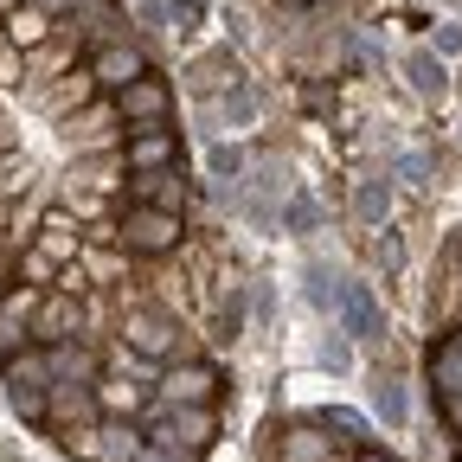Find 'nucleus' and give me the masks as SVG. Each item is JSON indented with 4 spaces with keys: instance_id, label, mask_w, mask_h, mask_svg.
<instances>
[{
    "instance_id": "1",
    "label": "nucleus",
    "mask_w": 462,
    "mask_h": 462,
    "mask_svg": "<svg viewBox=\"0 0 462 462\" xmlns=\"http://www.w3.org/2000/svg\"><path fill=\"white\" fill-rule=\"evenodd\" d=\"M116 309H123V321H116V334H123L135 354L148 360V366H173V360H187L193 354V334L180 328V315L173 309H161V302H142V296H116Z\"/></svg>"
},
{
    "instance_id": "2",
    "label": "nucleus",
    "mask_w": 462,
    "mask_h": 462,
    "mask_svg": "<svg viewBox=\"0 0 462 462\" xmlns=\"http://www.w3.org/2000/svg\"><path fill=\"white\" fill-rule=\"evenodd\" d=\"M282 199H289V167L282 161H251L245 187H238V218L257 238H282Z\"/></svg>"
},
{
    "instance_id": "3",
    "label": "nucleus",
    "mask_w": 462,
    "mask_h": 462,
    "mask_svg": "<svg viewBox=\"0 0 462 462\" xmlns=\"http://www.w3.org/2000/svg\"><path fill=\"white\" fill-rule=\"evenodd\" d=\"M116 245L129 257H173L187 245V218L154 212V206H123L116 212Z\"/></svg>"
},
{
    "instance_id": "4",
    "label": "nucleus",
    "mask_w": 462,
    "mask_h": 462,
    "mask_svg": "<svg viewBox=\"0 0 462 462\" xmlns=\"http://www.w3.org/2000/svg\"><path fill=\"white\" fill-rule=\"evenodd\" d=\"M0 379H7V404L26 424H45V398H51V360L45 346H26V354L0 360Z\"/></svg>"
},
{
    "instance_id": "5",
    "label": "nucleus",
    "mask_w": 462,
    "mask_h": 462,
    "mask_svg": "<svg viewBox=\"0 0 462 462\" xmlns=\"http://www.w3.org/2000/svg\"><path fill=\"white\" fill-rule=\"evenodd\" d=\"M58 142L71 154H103V148H123V116H116V97H97L84 109H71L58 123Z\"/></svg>"
},
{
    "instance_id": "6",
    "label": "nucleus",
    "mask_w": 462,
    "mask_h": 462,
    "mask_svg": "<svg viewBox=\"0 0 462 462\" xmlns=\"http://www.w3.org/2000/svg\"><path fill=\"white\" fill-rule=\"evenodd\" d=\"M187 90H193V103H218L231 84H245V58L231 51V45H206V51H193L187 58Z\"/></svg>"
},
{
    "instance_id": "7",
    "label": "nucleus",
    "mask_w": 462,
    "mask_h": 462,
    "mask_svg": "<svg viewBox=\"0 0 462 462\" xmlns=\"http://www.w3.org/2000/svg\"><path fill=\"white\" fill-rule=\"evenodd\" d=\"M154 65H148V51H142V39H109V45H97L90 51V78H97V90L103 97H123L135 78H148Z\"/></svg>"
},
{
    "instance_id": "8",
    "label": "nucleus",
    "mask_w": 462,
    "mask_h": 462,
    "mask_svg": "<svg viewBox=\"0 0 462 462\" xmlns=\"http://www.w3.org/2000/svg\"><path fill=\"white\" fill-rule=\"evenodd\" d=\"M334 328L354 340V346H379V340L392 334V321H385V309H379V296H373V282H354V276H346V296H340Z\"/></svg>"
},
{
    "instance_id": "9",
    "label": "nucleus",
    "mask_w": 462,
    "mask_h": 462,
    "mask_svg": "<svg viewBox=\"0 0 462 462\" xmlns=\"http://www.w3.org/2000/svg\"><path fill=\"white\" fill-rule=\"evenodd\" d=\"M84 296L71 289H45L39 296V315H32V346H58V340H90L84 334Z\"/></svg>"
},
{
    "instance_id": "10",
    "label": "nucleus",
    "mask_w": 462,
    "mask_h": 462,
    "mask_svg": "<svg viewBox=\"0 0 462 462\" xmlns=\"http://www.w3.org/2000/svg\"><path fill=\"white\" fill-rule=\"evenodd\" d=\"M97 97H103V90H97L90 65H84V71L71 65V71H58V78H39V84H32V109L51 116V123H65L71 109H84V103H97Z\"/></svg>"
},
{
    "instance_id": "11",
    "label": "nucleus",
    "mask_w": 462,
    "mask_h": 462,
    "mask_svg": "<svg viewBox=\"0 0 462 462\" xmlns=\"http://www.w3.org/2000/svg\"><path fill=\"white\" fill-rule=\"evenodd\" d=\"M116 116H123V129H161L167 116H173V84L161 71L135 78L123 97H116Z\"/></svg>"
},
{
    "instance_id": "12",
    "label": "nucleus",
    "mask_w": 462,
    "mask_h": 462,
    "mask_svg": "<svg viewBox=\"0 0 462 462\" xmlns=\"http://www.w3.org/2000/svg\"><path fill=\"white\" fill-rule=\"evenodd\" d=\"M218 385H225V379H218L212 366L173 360V366H161V411H180V404H212Z\"/></svg>"
},
{
    "instance_id": "13",
    "label": "nucleus",
    "mask_w": 462,
    "mask_h": 462,
    "mask_svg": "<svg viewBox=\"0 0 462 462\" xmlns=\"http://www.w3.org/2000/svg\"><path fill=\"white\" fill-rule=\"evenodd\" d=\"M39 296H45V289H32V282H14L7 296H0V360H14V354H26V346H32Z\"/></svg>"
},
{
    "instance_id": "14",
    "label": "nucleus",
    "mask_w": 462,
    "mask_h": 462,
    "mask_svg": "<svg viewBox=\"0 0 462 462\" xmlns=\"http://www.w3.org/2000/svg\"><path fill=\"white\" fill-rule=\"evenodd\" d=\"M32 251L39 257H51L58 270H71V263H84V225L65 212V206H51V212H39V231H32Z\"/></svg>"
},
{
    "instance_id": "15",
    "label": "nucleus",
    "mask_w": 462,
    "mask_h": 462,
    "mask_svg": "<svg viewBox=\"0 0 462 462\" xmlns=\"http://www.w3.org/2000/svg\"><path fill=\"white\" fill-rule=\"evenodd\" d=\"M123 167L129 173H167V167H180V135H173L167 123L161 129H129L123 135Z\"/></svg>"
},
{
    "instance_id": "16",
    "label": "nucleus",
    "mask_w": 462,
    "mask_h": 462,
    "mask_svg": "<svg viewBox=\"0 0 462 462\" xmlns=\"http://www.w3.org/2000/svg\"><path fill=\"white\" fill-rule=\"evenodd\" d=\"M392 206H398L392 167H385V173H360L354 193H346V212H354V225H366V231H385V225H392Z\"/></svg>"
},
{
    "instance_id": "17",
    "label": "nucleus",
    "mask_w": 462,
    "mask_h": 462,
    "mask_svg": "<svg viewBox=\"0 0 462 462\" xmlns=\"http://www.w3.org/2000/svg\"><path fill=\"white\" fill-rule=\"evenodd\" d=\"M129 206H154V212H173V218H187L193 206V187H187V173L180 167H167V173H129Z\"/></svg>"
},
{
    "instance_id": "18",
    "label": "nucleus",
    "mask_w": 462,
    "mask_h": 462,
    "mask_svg": "<svg viewBox=\"0 0 462 462\" xmlns=\"http://www.w3.org/2000/svg\"><path fill=\"white\" fill-rule=\"evenodd\" d=\"M90 418H103L90 385H51V398H45V430H58V437H78V430H97Z\"/></svg>"
},
{
    "instance_id": "19",
    "label": "nucleus",
    "mask_w": 462,
    "mask_h": 462,
    "mask_svg": "<svg viewBox=\"0 0 462 462\" xmlns=\"http://www.w3.org/2000/svg\"><path fill=\"white\" fill-rule=\"evenodd\" d=\"M398 78H404V90H411L418 103H443V97H449V65H443L430 45L398 51Z\"/></svg>"
},
{
    "instance_id": "20",
    "label": "nucleus",
    "mask_w": 462,
    "mask_h": 462,
    "mask_svg": "<svg viewBox=\"0 0 462 462\" xmlns=\"http://www.w3.org/2000/svg\"><path fill=\"white\" fill-rule=\"evenodd\" d=\"M129 180V167H123V148H103V154H71V167H65V187H84V193H116Z\"/></svg>"
},
{
    "instance_id": "21",
    "label": "nucleus",
    "mask_w": 462,
    "mask_h": 462,
    "mask_svg": "<svg viewBox=\"0 0 462 462\" xmlns=\"http://www.w3.org/2000/svg\"><path fill=\"white\" fill-rule=\"evenodd\" d=\"M302 302H309V315H321V321H334L340 315V296H346V276L328 263V257H302Z\"/></svg>"
},
{
    "instance_id": "22",
    "label": "nucleus",
    "mask_w": 462,
    "mask_h": 462,
    "mask_svg": "<svg viewBox=\"0 0 462 462\" xmlns=\"http://www.w3.org/2000/svg\"><path fill=\"white\" fill-rule=\"evenodd\" d=\"M366 411H373L392 437L411 424V392H404V379H398V373H385V366H379V373H366Z\"/></svg>"
},
{
    "instance_id": "23",
    "label": "nucleus",
    "mask_w": 462,
    "mask_h": 462,
    "mask_svg": "<svg viewBox=\"0 0 462 462\" xmlns=\"http://www.w3.org/2000/svg\"><path fill=\"white\" fill-rule=\"evenodd\" d=\"M212 109H218V123H225V135L238 142V135H251V129L263 123V90H257V84L245 78V84H231V90H225V97H218Z\"/></svg>"
},
{
    "instance_id": "24",
    "label": "nucleus",
    "mask_w": 462,
    "mask_h": 462,
    "mask_svg": "<svg viewBox=\"0 0 462 462\" xmlns=\"http://www.w3.org/2000/svg\"><path fill=\"white\" fill-rule=\"evenodd\" d=\"M7 45L14 51H45V45H58V20L39 14L32 0H20V7L7 14Z\"/></svg>"
},
{
    "instance_id": "25",
    "label": "nucleus",
    "mask_w": 462,
    "mask_h": 462,
    "mask_svg": "<svg viewBox=\"0 0 462 462\" xmlns=\"http://www.w3.org/2000/svg\"><path fill=\"white\" fill-rule=\"evenodd\" d=\"M45 360H51V385H97L90 340H58V346H45Z\"/></svg>"
},
{
    "instance_id": "26",
    "label": "nucleus",
    "mask_w": 462,
    "mask_h": 462,
    "mask_svg": "<svg viewBox=\"0 0 462 462\" xmlns=\"http://www.w3.org/2000/svg\"><path fill=\"white\" fill-rule=\"evenodd\" d=\"M97 411L103 418H129L135 424V411H142V404H148V392L135 385V379H123V373H97Z\"/></svg>"
},
{
    "instance_id": "27",
    "label": "nucleus",
    "mask_w": 462,
    "mask_h": 462,
    "mask_svg": "<svg viewBox=\"0 0 462 462\" xmlns=\"http://www.w3.org/2000/svg\"><path fill=\"white\" fill-rule=\"evenodd\" d=\"M142 449H148V437L129 418H103L97 424V462H135Z\"/></svg>"
},
{
    "instance_id": "28",
    "label": "nucleus",
    "mask_w": 462,
    "mask_h": 462,
    "mask_svg": "<svg viewBox=\"0 0 462 462\" xmlns=\"http://www.w3.org/2000/svg\"><path fill=\"white\" fill-rule=\"evenodd\" d=\"M321 225H328L321 199H315L309 187H289V199H282V238H315Z\"/></svg>"
},
{
    "instance_id": "29",
    "label": "nucleus",
    "mask_w": 462,
    "mask_h": 462,
    "mask_svg": "<svg viewBox=\"0 0 462 462\" xmlns=\"http://www.w3.org/2000/svg\"><path fill=\"white\" fill-rule=\"evenodd\" d=\"M315 366H321V373H334V379H354V373H360V354H354V340H346L334 321H328V334L315 340Z\"/></svg>"
},
{
    "instance_id": "30",
    "label": "nucleus",
    "mask_w": 462,
    "mask_h": 462,
    "mask_svg": "<svg viewBox=\"0 0 462 462\" xmlns=\"http://www.w3.org/2000/svg\"><path fill=\"white\" fill-rule=\"evenodd\" d=\"M238 334H245V282H231V289H218V302H212V340L231 346Z\"/></svg>"
},
{
    "instance_id": "31",
    "label": "nucleus",
    "mask_w": 462,
    "mask_h": 462,
    "mask_svg": "<svg viewBox=\"0 0 462 462\" xmlns=\"http://www.w3.org/2000/svg\"><path fill=\"white\" fill-rule=\"evenodd\" d=\"M392 180L430 193V187H437V154H430V148H404V154H392Z\"/></svg>"
},
{
    "instance_id": "32",
    "label": "nucleus",
    "mask_w": 462,
    "mask_h": 462,
    "mask_svg": "<svg viewBox=\"0 0 462 462\" xmlns=\"http://www.w3.org/2000/svg\"><path fill=\"white\" fill-rule=\"evenodd\" d=\"M282 462H334V449H328L321 424H302V430H289V437H282Z\"/></svg>"
},
{
    "instance_id": "33",
    "label": "nucleus",
    "mask_w": 462,
    "mask_h": 462,
    "mask_svg": "<svg viewBox=\"0 0 462 462\" xmlns=\"http://www.w3.org/2000/svg\"><path fill=\"white\" fill-rule=\"evenodd\" d=\"M32 187V161L14 148V154H0V206H7V199H20Z\"/></svg>"
},
{
    "instance_id": "34",
    "label": "nucleus",
    "mask_w": 462,
    "mask_h": 462,
    "mask_svg": "<svg viewBox=\"0 0 462 462\" xmlns=\"http://www.w3.org/2000/svg\"><path fill=\"white\" fill-rule=\"evenodd\" d=\"M206 26V0H167V32L173 39H193Z\"/></svg>"
},
{
    "instance_id": "35",
    "label": "nucleus",
    "mask_w": 462,
    "mask_h": 462,
    "mask_svg": "<svg viewBox=\"0 0 462 462\" xmlns=\"http://www.w3.org/2000/svg\"><path fill=\"white\" fill-rule=\"evenodd\" d=\"M14 270H20V282H32V289H58V263H51V257H39L32 245L14 257Z\"/></svg>"
},
{
    "instance_id": "36",
    "label": "nucleus",
    "mask_w": 462,
    "mask_h": 462,
    "mask_svg": "<svg viewBox=\"0 0 462 462\" xmlns=\"http://www.w3.org/2000/svg\"><path fill=\"white\" fill-rule=\"evenodd\" d=\"M373 263L385 270V282H392V276L404 270V238H398V231H392V225L379 231V238H373Z\"/></svg>"
},
{
    "instance_id": "37",
    "label": "nucleus",
    "mask_w": 462,
    "mask_h": 462,
    "mask_svg": "<svg viewBox=\"0 0 462 462\" xmlns=\"http://www.w3.org/2000/svg\"><path fill=\"white\" fill-rule=\"evenodd\" d=\"M424 45H430V51L443 58V65H456V58H462V20H437Z\"/></svg>"
},
{
    "instance_id": "38",
    "label": "nucleus",
    "mask_w": 462,
    "mask_h": 462,
    "mask_svg": "<svg viewBox=\"0 0 462 462\" xmlns=\"http://www.w3.org/2000/svg\"><path fill=\"white\" fill-rule=\"evenodd\" d=\"M315 424H328V430H346V437H354V443H366V437H373V424H366L360 411H334V404H328V411H321Z\"/></svg>"
},
{
    "instance_id": "39",
    "label": "nucleus",
    "mask_w": 462,
    "mask_h": 462,
    "mask_svg": "<svg viewBox=\"0 0 462 462\" xmlns=\"http://www.w3.org/2000/svg\"><path fill=\"white\" fill-rule=\"evenodd\" d=\"M135 26L142 39H167V0H135Z\"/></svg>"
},
{
    "instance_id": "40",
    "label": "nucleus",
    "mask_w": 462,
    "mask_h": 462,
    "mask_svg": "<svg viewBox=\"0 0 462 462\" xmlns=\"http://www.w3.org/2000/svg\"><path fill=\"white\" fill-rule=\"evenodd\" d=\"M245 296H251V315L270 328V321H276V296H270V282H245Z\"/></svg>"
},
{
    "instance_id": "41",
    "label": "nucleus",
    "mask_w": 462,
    "mask_h": 462,
    "mask_svg": "<svg viewBox=\"0 0 462 462\" xmlns=\"http://www.w3.org/2000/svg\"><path fill=\"white\" fill-rule=\"evenodd\" d=\"M32 7H39V14H51V20H65L71 7H84V0H32Z\"/></svg>"
},
{
    "instance_id": "42",
    "label": "nucleus",
    "mask_w": 462,
    "mask_h": 462,
    "mask_svg": "<svg viewBox=\"0 0 462 462\" xmlns=\"http://www.w3.org/2000/svg\"><path fill=\"white\" fill-rule=\"evenodd\" d=\"M14 148H20V135H14V116L0 109V154H14Z\"/></svg>"
},
{
    "instance_id": "43",
    "label": "nucleus",
    "mask_w": 462,
    "mask_h": 462,
    "mask_svg": "<svg viewBox=\"0 0 462 462\" xmlns=\"http://www.w3.org/2000/svg\"><path fill=\"white\" fill-rule=\"evenodd\" d=\"M354 462H392V456H379V449H360V456H354Z\"/></svg>"
},
{
    "instance_id": "44",
    "label": "nucleus",
    "mask_w": 462,
    "mask_h": 462,
    "mask_svg": "<svg viewBox=\"0 0 462 462\" xmlns=\"http://www.w3.org/2000/svg\"><path fill=\"white\" fill-rule=\"evenodd\" d=\"M456 263H462V245H456Z\"/></svg>"
},
{
    "instance_id": "45",
    "label": "nucleus",
    "mask_w": 462,
    "mask_h": 462,
    "mask_svg": "<svg viewBox=\"0 0 462 462\" xmlns=\"http://www.w3.org/2000/svg\"><path fill=\"white\" fill-rule=\"evenodd\" d=\"M289 7H302V0H289Z\"/></svg>"
}]
</instances>
